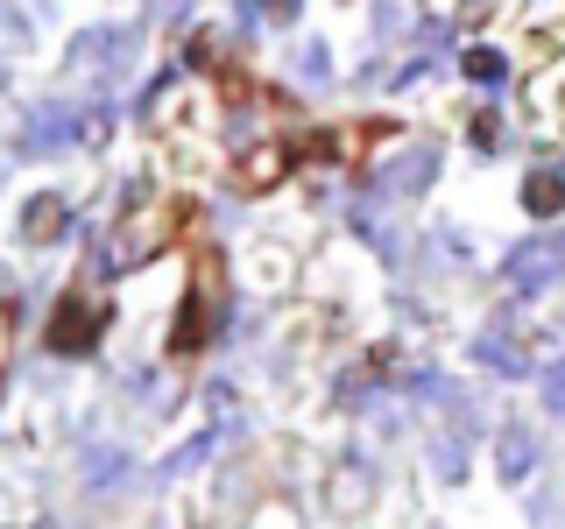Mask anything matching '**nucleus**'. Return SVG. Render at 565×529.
Instances as JSON below:
<instances>
[{
	"label": "nucleus",
	"mask_w": 565,
	"mask_h": 529,
	"mask_svg": "<svg viewBox=\"0 0 565 529\" xmlns=\"http://www.w3.org/2000/svg\"><path fill=\"white\" fill-rule=\"evenodd\" d=\"M0 43H29V22L14 8H0Z\"/></svg>",
	"instance_id": "9d476101"
},
{
	"label": "nucleus",
	"mask_w": 565,
	"mask_h": 529,
	"mask_svg": "<svg viewBox=\"0 0 565 529\" xmlns=\"http://www.w3.org/2000/svg\"><path fill=\"white\" fill-rule=\"evenodd\" d=\"M467 64H473V78H481V85H494V78H502V71H509L502 57H494V50H473Z\"/></svg>",
	"instance_id": "1a4fd4ad"
},
{
	"label": "nucleus",
	"mask_w": 565,
	"mask_h": 529,
	"mask_svg": "<svg viewBox=\"0 0 565 529\" xmlns=\"http://www.w3.org/2000/svg\"><path fill=\"white\" fill-rule=\"evenodd\" d=\"M523 205L537 212V219H552V212H565V184H558V170H537L523 184Z\"/></svg>",
	"instance_id": "20e7f679"
},
{
	"label": "nucleus",
	"mask_w": 565,
	"mask_h": 529,
	"mask_svg": "<svg viewBox=\"0 0 565 529\" xmlns=\"http://www.w3.org/2000/svg\"><path fill=\"white\" fill-rule=\"evenodd\" d=\"M431 163H438L431 149H411L403 163H388V191H424L431 184Z\"/></svg>",
	"instance_id": "423d86ee"
},
{
	"label": "nucleus",
	"mask_w": 565,
	"mask_h": 529,
	"mask_svg": "<svg viewBox=\"0 0 565 529\" xmlns=\"http://www.w3.org/2000/svg\"><path fill=\"white\" fill-rule=\"evenodd\" d=\"M71 64H78L99 93L128 85V71H135V29H85L78 43H71Z\"/></svg>",
	"instance_id": "f257e3e1"
},
{
	"label": "nucleus",
	"mask_w": 565,
	"mask_h": 529,
	"mask_svg": "<svg viewBox=\"0 0 565 529\" xmlns=\"http://www.w3.org/2000/svg\"><path fill=\"white\" fill-rule=\"evenodd\" d=\"M71 134H78V128H71V114H64V106H35V114H29V128H22V149H29V155H50V149H64Z\"/></svg>",
	"instance_id": "7ed1b4c3"
},
{
	"label": "nucleus",
	"mask_w": 565,
	"mask_h": 529,
	"mask_svg": "<svg viewBox=\"0 0 565 529\" xmlns=\"http://www.w3.org/2000/svg\"><path fill=\"white\" fill-rule=\"evenodd\" d=\"M530 466H537V438L509 423V431H502V473H509V481H523Z\"/></svg>",
	"instance_id": "39448f33"
},
{
	"label": "nucleus",
	"mask_w": 565,
	"mask_h": 529,
	"mask_svg": "<svg viewBox=\"0 0 565 529\" xmlns=\"http://www.w3.org/2000/svg\"><path fill=\"white\" fill-rule=\"evenodd\" d=\"M22 226H29V240H57V234H64V205H57V198H35Z\"/></svg>",
	"instance_id": "0eeeda50"
},
{
	"label": "nucleus",
	"mask_w": 565,
	"mask_h": 529,
	"mask_svg": "<svg viewBox=\"0 0 565 529\" xmlns=\"http://www.w3.org/2000/svg\"><path fill=\"white\" fill-rule=\"evenodd\" d=\"M481 360H488V367H502V375H523V367H530V360H523V346H516V339H502V332H488V339H481Z\"/></svg>",
	"instance_id": "6e6552de"
},
{
	"label": "nucleus",
	"mask_w": 565,
	"mask_h": 529,
	"mask_svg": "<svg viewBox=\"0 0 565 529\" xmlns=\"http://www.w3.org/2000/svg\"><path fill=\"white\" fill-rule=\"evenodd\" d=\"M558 276H565V247H558V240H523V247H509V290L537 296V290H552Z\"/></svg>",
	"instance_id": "f03ea898"
},
{
	"label": "nucleus",
	"mask_w": 565,
	"mask_h": 529,
	"mask_svg": "<svg viewBox=\"0 0 565 529\" xmlns=\"http://www.w3.org/2000/svg\"><path fill=\"white\" fill-rule=\"evenodd\" d=\"M269 14H282V22H290V14H297V0H269Z\"/></svg>",
	"instance_id": "9b49d317"
}]
</instances>
